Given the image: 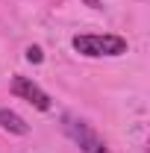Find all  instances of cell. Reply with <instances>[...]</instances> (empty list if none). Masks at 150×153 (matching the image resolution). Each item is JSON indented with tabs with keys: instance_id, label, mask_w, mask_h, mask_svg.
I'll return each instance as SVG.
<instances>
[{
	"instance_id": "cell-1",
	"label": "cell",
	"mask_w": 150,
	"mask_h": 153,
	"mask_svg": "<svg viewBox=\"0 0 150 153\" xmlns=\"http://www.w3.org/2000/svg\"><path fill=\"white\" fill-rule=\"evenodd\" d=\"M74 50L82 56H121L127 53V38L121 36H76Z\"/></svg>"
},
{
	"instance_id": "cell-2",
	"label": "cell",
	"mask_w": 150,
	"mask_h": 153,
	"mask_svg": "<svg viewBox=\"0 0 150 153\" xmlns=\"http://www.w3.org/2000/svg\"><path fill=\"white\" fill-rule=\"evenodd\" d=\"M12 94L21 97V100H27V103H33V106L41 109V112L50 109V97L44 94L30 76H15V79H12Z\"/></svg>"
},
{
	"instance_id": "cell-3",
	"label": "cell",
	"mask_w": 150,
	"mask_h": 153,
	"mask_svg": "<svg viewBox=\"0 0 150 153\" xmlns=\"http://www.w3.org/2000/svg\"><path fill=\"white\" fill-rule=\"evenodd\" d=\"M62 124H65L68 138H71L74 144H79V150L91 153L94 147H97V135L91 133V127H88L85 121H76V118H71V115H65V118H62Z\"/></svg>"
},
{
	"instance_id": "cell-4",
	"label": "cell",
	"mask_w": 150,
	"mask_h": 153,
	"mask_svg": "<svg viewBox=\"0 0 150 153\" xmlns=\"http://www.w3.org/2000/svg\"><path fill=\"white\" fill-rule=\"evenodd\" d=\"M0 127H3L6 133H15V135H27L30 133V124H27L21 115L9 112V109H0Z\"/></svg>"
},
{
	"instance_id": "cell-5",
	"label": "cell",
	"mask_w": 150,
	"mask_h": 153,
	"mask_svg": "<svg viewBox=\"0 0 150 153\" xmlns=\"http://www.w3.org/2000/svg\"><path fill=\"white\" fill-rule=\"evenodd\" d=\"M27 59H30V62H36V65H38V62L44 59V56H41V47H36V44H33V47H27Z\"/></svg>"
},
{
	"instance_id": "cell-6",
	"label": "cell",
	"mask_w": 150,
	"mask_h": 153,
	"mask_svg": "<svg viewBox=\"0 0 150 153\" xmlns=\"http://www.w3.org/2000/svg\"><path fill=\"white\" fill-rule=\"evenodd\" d=\"M91 153H109V147H106V144H100V141H97V147H94Z\"/></svg>"
},
{
	"instance_id": "cell-7",
	"label": "cell",
	"mask_w": 150,
	"mask_h": 153,
	"mask_svg": "<svg viewBox=\"0 0 150 153\" xmlns=\"http://www.w3.org/2000/svg\"><path fill=\"white\" fill-rule=\"evenodd\" d=\"M85 3H88V6H91V9H100V6H103V3H100V0H85Z\"/></svg>"
}]
</instances>
